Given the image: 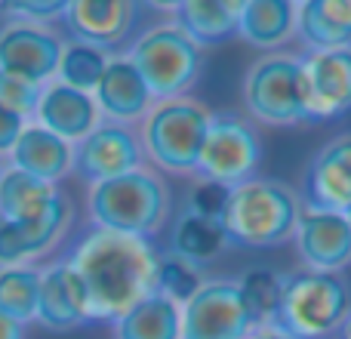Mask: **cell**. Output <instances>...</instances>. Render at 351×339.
<instances>
[{"label":"cell","mask_w":351,"mask_h":339,"mask_svg":"<svg viewBox=\"0 0 351 339\" xmlns=\"http://www.w3.org/2000/svg\"><path fill=\"white\" fill-rule=\"evenodd\" d=\"M253 330L234 278H206L182 305V339H250Z\"/></svg>","instance_id":"cell-9"},{"label":"cell","mask_w":351,"mask_h":339,"mask_svg":"<svg viewBox=\"0 0 351 339\" xmlns=\"http://www.w3.org/2000/svg\"><path fill=\"white\" fill-rule=\"evenodd\" d=\"M74 222L68 194H59L43 216L28 222H3L0 219V266H25L28 259L49 253Z\"/></svg>","instance_id":"cell-16"},{"label":"cell","mask_w":351,"mask_h":339,"mask_svg":"<svg viewBox=\"0 0 351 339\" xmlns=\"http://www.w3.org/2000/svg\"><path fill=\"white\" fill-rule=\"evenodd\" d=\"M237 34L256 49L274 53L296 37V3L290 0H243Z\"/></svg>","instance_id":"cell-22"},{"label":"cell","mask_w":351,"mask_h":339,"mask_svg":"<svg viewBox=\"0 0 351 339\" xmlns=\"http://www.w3.org/2000/svg\"><path fill=\"white\" fill-rule=\"evenodd\" d=\"M243 105L250 117L265 127L308 124V80L305 56L265 53L243 78Z\"/></svg>","instance_id":"cell-6"},{"label":"cell","mask_w":351,"mask_h":339,"mask_svg":"<svg viewBox=\"0 0 351 339\" xmlns=\"http://www.w3.org/2000/svg\"><path fill=\"white\" fill-rule=\"evenodd\" d=\"M59 188L22 173L16 167L0 170V219L3 222H28L56 204Z\"/></svg>","instance_id":"cell-25"},{"label":"cell","mask_w":351,"mask_h":339,"mask_svg":"<svg viewBox=\"0 0 351 339\" xmlns=\"http://www.w3.org/2000/svg\"><path fill=\"white\" fill-rule=\"evenodd\" d=\"M308 124H327L351 111V47L305 56Z\"/></svg>","instance_id":"cell-15"},{"label":"cell","mask_w":351,"mask_h":339,"mask_svg":"<svg viewBox=\"0 0 351 339\" xmlns=\"http://www.w3.org/2000/svg\"><path fill=\"white\" fill-rule=\"evenodd\" d=\"M296 34L311 53L351 47V0H305L296 3Z\"/></svg>","instance_id":"cell-21"},{"label":"cell","mask_w":351,"mask_h":339,"mask_svg":"<svg viewBox=\"0 0 351 339\" xmlns=\"http://www.w3.org/2000/svg\"><path fill=\"white\" fill-rule=\"evenodd\" d=\"M108 62H111L108 49L71 40L62 49V62H59V71H56V80L71 86V90H80V93H96Z\"/></svg>","instance_id":"cell-29"},{"label":"cell","mask_w":351,"mask_h":339,"mask_svg":"<svg viewBox=\"0 0 351 339\" xmlns=\"http://www.w3.org/2000/svg\"><path fill=\"white\" fill-rule=\"evenodd\" d=\"M65 43L43 25L12 22L0 31V71L31 84H53Z\"/></svg>","instance_id":"cell-11"},{"label":"cell","mask_w":351,"mask_h":339,"mask_svg":"<svg viewBox=\"0 0 351 339\" xmlns=\"http://www.w3.org/2000/svg\"><path fill=\"white\" fill-rule=\"evenodd\" d=\"M117 339H182V305L164 293H148L114 321Z\"/></svg>","instance_id":"cell-24"},{"label":"cell","mask_w":351,"mask_h":339,"mask_svg":"<svg viewBox=\"0 0 351 339\" xmlns=\"http://www.w3.org/2000/svg\"><path fill=\"white\" fill-rule=\"evenodd\" d=\"M302 200L284 179H250L231 188L225 207V237L228 247L271 250L296 237L302 219Z\"/></svg>","instance_id":"cell-2"},{"label":"cell","mask_w":351,"mask_h":339,"mask_svg":"<svg viewBox=\"0 0 351 339\" xmlns=\"http://www.w3.org/2000/svg\"><path fill=\"white\" fill-rule=\"evenodd\" d=\"M299 200L305 210L324 213H346L351 207V133L333 136L315 152L305 167Z\"/></svg>","instance_id":"cell-12"},{"label":"cell","mask_w":351,"mask_h":339,"mask_svg":"<svg viewBox=\"0 0 351 339\" xmlns=\"http://www.w3.org/2000/svg\"><path fill=\"white\" fill-rule=\"evenodd\" d=\"M241 0H182L173 6V22L197 43L216 47L237 34V19H241Z\"/></svg>","instance_id":"cell-23"},{"label":"cell","mask_w":351,"mask_h":339,"mask_svg":"<svg viewBox=\"0 0 351 339\" xmlns=\"http://www.w3.org/2000/svg\"><path fill=\"white\" fill-rule=\"evenodd\" d=\"M142 161H145V148H142V139L133 127L99 121V127L74 145L71 173L86 185H99V182L142 170Z\"/></svg>","instance_id":"cell-10"},{"label":"cell","mask_w":351,"mask_h":339,"mask_svg":"<svg viewBox=\"0 0 351 339\" xmlns=\"http://www.w3.org/2000/svg\"><path fill=\"white\" fill-rule=\"evenodd\" d=\"M210 121L213 111L197 99L182 96L170 102H154L139 133L145 158L164 173L197 176Z\"/></svg>","instance_id":"cell-5"},{"label":"cell","mask_w":351,"mask_h":339,"mask_svg":"<svg viewBox=\"0 0 351 339\" xmlns=\"http://www.w3.org/2000/svg\"><path fill=\"white\" fill-rule=\"evenodd\" d=\"M25 127H28V121H22L19 115H12V111H6L3 105H0V154L12 152V145L19 142Z\"/></svg>","instance_id":"cell-34"},{"label":"cell","mask_w":351,"mask_h":339,"mask_svg":"<svg viewBox=\"0 0 351 339\" xmlns=\"http://www.w3.org/2000/svg\"><path fill=\"white\" fill-rule=\"evenodd\" d=\"M68 262L90 293L93 321H117L158 290L160 250L148 237L93 229L74 244Z\"/></svg>","instance_id":"cell-1"},{"label":"cell","mask_w":351,"mask_h":339,"mask_svg":"<svg viewBox=\"0 0 351 339\" xmlns=\"http://www.w3.org/2000/svg\"><path fill=\"white\" fill-rule=\"evenodd\" d=\"M10 167L49 185H59L74 170V145L43 130L40 124H28L10 152Z\"/></svg>","instance_id":"cell-20"},{"label":"cell","mask_w":351,"mask_h":339,"mask_svg":"<svg viewBox=\"0 0 351 339\" xmlns=\"http://www.w3.org/2000/svg\"><path fill=\"white\" fill-rule=\"evenodd\" d=\"M173 207V194L167 182L154 170H133L127 176L90 185L86 210H90L93 229L117 231L154 241L164 229Z\"/></svg>","instance_id":"cell-3"},{"label":"cell","mask_w":351,"mask_h":339,"mask_svg":"<svg viewBox=\"0 0 351 339\" xmlns=\"http://www.w3.org/2000/svg\"><path fill=\"white\" fill-rule=\"evenodd\" d=\"M346 216H348V222H351V207H348V210H346Z\"/></svg>","instance_id":"cell-38"},{"label":"cell","mask_w":351,"mask_h":339,"mask_svg":"<svg viewBox=\"0 0 351 339\" xmlns=\"http://www.w3.org/2000/svg\"><path fill=\"white\" fill-rule=\"evenodd\" d=\"M0 339H25V324L0 312Z\"/></svg>","instance_id":"cell-35"},{"label":"cell","mask_w":351,"mask_h":339,"mask_svg":"<svg viewBox=\"0 0 351 339\" xmlns=\"http://www.w3.org/2000/svg\"><path fill=\"white\" fill-rule=\"evenodd\" d=\"M250 339H293V336H287L284 330H278V327H271V324H265V327H256L253 334H250Z\"/></svg>","instance_id":"cell-36"},{"label":"cell","mask_w":351,"mask_h":339,"mask_svg":"<svg viewBox=\"0 0 351 339\" xmlns=\"http://www.w3.org/2000/svg\"><path fill=\"white\" fill-rule=\"evenodd\" d=\"M0 10L6 12L10 19L25 25H40V22H53V19H62L65 12V3H53V0H12V3H0Z\"/></svg>","instance_id":"cell-33"},{"label":"cell","mask_w":351,"mask_h":339,"mask_svg":"<svg viewBox=\"0 0 351 339\" xmlns=\"http://www.w3.org/2000/svg\"><path fill=\"white\" fill-rule=\"evenodd\" d=\"M234 281H237V290H241L250 318L256 321V327L271 324L280 309V299H284L287 274L274 272V268H268V266H253Z\"/></svg>","instance_id":"cell-27"},{"label":"cell","mask_w":351,"mask_h":339,"mask_svg":"<svg viewBox=\"0 0 351 339\" xmlns=\"http://www.w3.org/2000/svg\"><path fill=\"white\" fill-rule=\"evenodd\" d=\"M93 99L105 121L127 124V127H133L136 121H145L148 111L154 108L152 90L142 80L139 68L130 62V56H111Z\"/></svg>","instance_id":"cell-18"},{"label":"cell","mask_w":351,"mask_h":339,"mask_svg":"<svg viewBox=\"0 0 351 339\" xmlns=\"http://www.w3.org/2000/svg\"><path fill=\"white\" fill-rule=\"evenodd\" d=\"M43 86L22 80L16 74H3L0 71V105L12 115H19L22 121H28L31 115H37V105H40Z\"/></svg>","instance_id":"cell-31"},{"label":"cell","mask_w":351,"mask_h":339,"mask_svg":"<svg viewBox=\"0 0 351 339\" xmlns=\"http://www.w3.org/2000/svg\"><path fill=\"white\" fill-rule=\"evenodd\" d=\"M127 56L139 68L154 102L182 99L197 84L200 68H204V49L176 22H164L142 31Z\"/></svg>","instance_id":"cell-7"},{"label":"cell","mask_w":351,"mask_h":339,"mask_svg":"<svg viewBox=\"0 0 351 339\" xmlns=\"http://www.w3.org/2000/svg\"><path fill=\"white\" fill-rule=\"evenodd\" d=\"M228 198H231V188L219 185V182H210V179H197V176H194L191 188H188V194H185V210L197 213V216H206V219H219V222H222L225 207H228Z\"/></svg>","instance_id":"cell-32"},{"label":"cell","mask_w":351,"mask_h":339,"mask_svg":"<svg viewBox=\"0 0 351 339\" xmlns=\"http://www.w3.org/2000/svg\"><path fill=\"white\" fill-rule=\"evenodd\" d=\"M336 339H351V315L346 318V324L339 327V334H336Z\"/></svg>","instance_id":"cell-37"},{"label":"cell","mask_w":351,"mask_h":339,"mask_svg":"<svg viewBox=\"0 0 351 339\" xmlns=\"http://www.w3.org/2000/svg\"><path fill=\"white\" fill-rule=\"evenodd\" d=\"M225 247H228V237H225V225L219 219L197 216L191 210H182L176 216L170 229V253L194 262V266H206Z\"/></svg>","instance_id":"cell-26"},{"label":"cell","mask_w":351,"mask_h":339,"mask_svg":"<svg viewBox=\"0 0 351 339\" xmlns=\"http://www.w3.org/2000/svg\"><path fill=\"white\" fill-rule=\"evenodd\" d=\"M351 315V284L330 272H290L271 327L293 339H330Z\"/></svg>","instance_id":"cell-4"},{"label":"cell","mask_w":351,"mask_h":339,"mask_svg":"<svg viewBox=\"0 0 351 339\" xmlns=\"http://www.w3.org/2000/svg\"><path fill=\"white\" fill-rule=\"evenodd\" d=\"M204 266H194V262L182 259L176 253H160V266H158V293L170 296L173 303L185 305L194 293L204 284Z\"/></svg>","instance_id":"cell-30"},{"label":"cell","mask_w":351,"mask_h":339,"mask_svg":"<svg viewBox=\"0 0 351 339\" xmlns=\"http://www.w3.org/2000/svg\"><path fill=\"white\" fill-rule=\"evenodd\" d=\"M40 272L37 266H0V312L16 321H34L37 296H40Z\"/></svg>","instance_id":"cell-28"},{"label":"cell","mask_w":351,"mask_h":339,"mask_svg":"<svg viewBox=\"0 0 351 339\" xmlns=\"http://www.w3.org/2000/svg\"><path fill=\"white\" fill-rule=\"evenodd\" d=\"M293 241H296L299 259L311 272L339 274L351 262V222L346 213L302 210Z\"/></svg>","instance_id":"cell-14"},{"label":"cell","mask_w":351,"mask_h":339,"mask_svg":"<svg viewBox=\"0 0 351 339\" xmlns=\"http://www.w3.org/2000/svg\"><path fill=\"white\" fill-rule=\"evenodd\" d=\"M139 10H145V6L133 3V0H71V3H65L62 22L74 40L111 53L117 43L133 34L142 16Z\"/></svg>","instance_id":"cell-13"},{"label":"cell","mask_w":351,"mask_h":339,"mask_svg":"<svg viewBox=\"0 0 351 339\" xmlns=\"http://www.w3.org/2000/svg\"><path fill=\"white\" fill-rule=\"evenodd\" d=\"M262 164V139L253 124L237 111H213L206 142L200 152L197 179L219 182L225 188H237L256 179Z\"/></svg>","instance_id":"cell-8"},{"label":"cell","mask_w":351,"mask_h":339,"mask_svg":"<svg viewBox=\"0 0 351 339\" xmlns=\"http://www.w3.org/2000/svg\"><path fill=\"white\" fill-rule=\"evenodd\" d=\"M34 117L43 130L56 133L59 139L71 142V145H77L84 136H90L102 121L93 93L71 90V86L59 84V80L43 86V96Z\"/></svg>","instance_id":"cell-19"},{"label":"cell","mask_w":351,"mask_h":339,"mask_svg":"<svg viewBox=\"0 0 351 339\" xmlns=\"http://www.w3.org/2000/svg\"><path fill=\"white\" fill-rule=\"evenodd\" d=\"M37 321L49 330H74L93 321L90 293L68 259L53 262L40 272V296H37Z\"/></svg>","instance_id":"cell-17"}]
</instances>
